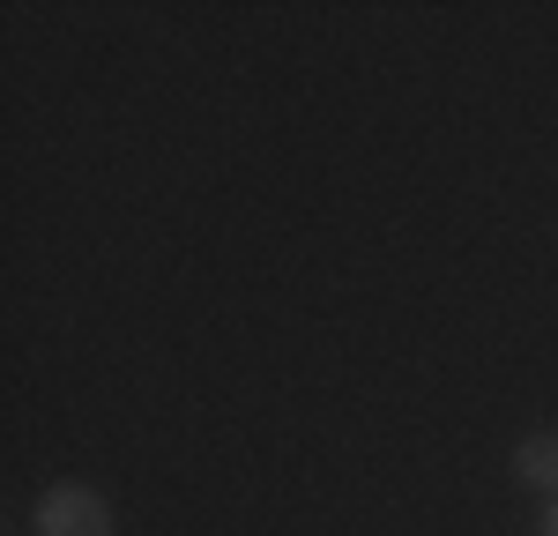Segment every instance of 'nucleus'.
Returning <instances> with one entry per match:
<instances>
[{
  "label": "nucleus",
  "mask_w": 558,
  "mask_h": 536,
  "mask_svg": "<svg viewBox=\"0 0 558 536\" xmlns=\"http://www.w3.org/2000/svg\"><path fill=\"white\" fill-rule=\"evenodd\" d=\"M31 529L38 536H120V514H112V499L97 485H75V477H60V485L38 491V507H31Z\"/></svg>",
  "instance_id": "obj_1"
},
{
  "label": "nucleus",
  "mask_w": 558,
  "mask_h": 536,
  "mask_svg": "<svg viewBox=\"0 0 558 536\" xmlns=\"http://www.w3.org/2000/svg\"><path fill=\"white\" fill-rule=\"evenodd\" d=\"M514 477L529 491H544V499H551V491H558V433H529V440L514 447Z\"/></svg>",
  "instance_id": "obj_2"
},
{
  "label": "nucleus",
  "mask_w": 558,
  "mask_h": 536,
  "mask_svg": "<svg viewBox=\"0 0 558 536\" xmlns=\"http://www.w3.org/2000/svg\"><path fill=\"white\" fill-rule=\"evenodd\" d=\"M544 536H558V491L544 499Z\"/></svg>",
  "instance_id": "obj_3"
}]
</instances>
